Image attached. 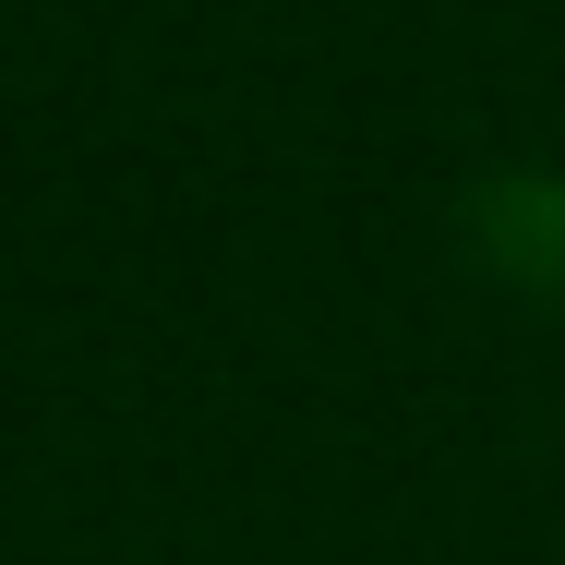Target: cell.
<instances>
[{"mask_svg":"<svg viewBox=\"0 0 565 565\" xmlns=\"http://www.w3.org/2000/svg\"><path fill=\"white\" fill-rule=\"evenodd\" d=\"M469 241L505 289L530 301H565V169H505L469 193Z\"/></svg>","mask_w":565,"mask_h":565,"instance_id":"obj_1","label":"cell"}]
</instances>
